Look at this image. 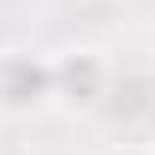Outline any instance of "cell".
I'll use <instances>...</instances> for the list:
<instances>
[{"instance_id": "cell-4", "label": "cell", "mask_w": 155, "mask_h": 155, "mask_svg": "<svg viewBox=\"0 0 155 155\" xmlns=\"http://www.w3.org/2000/svg\"><path fill=\"white\" fill-rule=\"evenodd\" d=\"M149 149H155V137H149Z\"/></svg>"}, {"instance_id": "cell-3", "label": "cell", "mask_w": 155, "mask_h": 155, "mask_svg": "<svg viewBox=\"0 0 155 155\" xmlns=\"http://www.w3.org/2000/svg\"><path fill=\"white\" fill-rule=\"evenodd\" d=\"M96 155H155V149L143 143V137H114V143H101Z\"/></svg>"}, {"instance_id": "cell-2", "label": "cell", "mask_w": 155, "mask_h": 155, "mask_svg": "<svg viewBox=\"0 0 155 155\" xmlns=\"http://www.w3.org/2000/svg\"><path fill=\"white\" fill-rule=\"evenodd\" d=\"M54 60V107L66 114H96L107 90H114V60L101 54L96 42H72V48H60Z\"/></svg>"}, {"instance_id": "cell-1", "label": "cell", "mask_w": 155, "mask_h": 155, "mask_svg": "<svg viewBox=\"0 0 155 155\" xmlns=\"http://www.w3.org/2000/svg\"><path fill=\"white\" fill-rule=\"evenodd\" d=\"M54 107V60L30 42L0 48V119H36Z\"/></svg>"}]
</instances>
